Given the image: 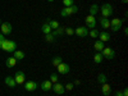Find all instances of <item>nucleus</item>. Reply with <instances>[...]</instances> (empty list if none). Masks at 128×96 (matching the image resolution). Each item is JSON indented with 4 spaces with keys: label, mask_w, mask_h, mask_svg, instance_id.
Segmentation results:
<instances>
[{
    "label": "nucleus",
    "mask_w": 128,
    "mask_h": 96,
    "mask_svg": "<svg viewBox=\"0 0 128 96\" xmlns=\"http://www.w3.org/2000/svg\"><path fill=\"white\" fill-rule=\"evenodd\" d=\"M0 49L4 50V51H8V52H14L17 50V42L16 41H12V40H4V42L2 44Z\"/></svg>",
    "instance_id": "1"
},
{
    "label": "nucleus",
    "mask_w": 128,
    "mask_h": 96,
    "mask_svg": "<svg viewBox=\"0 0 128 96\" xmlns=\"http://www.w3.org/2000/svg\"><path fill=\"white\" fill-rule=\"evenodd\" d=\"M99 12H101L102 18H109V17H112V14H113V6H112V4H109V3H105V4H102L101 6H99Z\"/></svg>",
    "instance_id": "2"
},
{
    "label": "nucleus",
    "mask_w": 128,
    "mask_h": 96,
    "mask_svg": "<svg viewBox=\"0 0 128 96\" xmlns=\"http://www.w3.org/2000/svg\"><path fill=\"white\" fill-rule=\"evenodd\" d=\"M78 12V6L77 5H72V6H68V8H63L60 10V16L62 17H69L72 14H76Z\"/></svg>",
    "instance_id": "3"
},
{
    "label": "nucleus",
    "mask_w": 128,
    "mask_h": 96,
    "mask_svg": "<svg viewBox=\"0 0 128 96\" xmlns=\"http://www.w3.org/2000/svg\"><path fill=\"white\" fill-rule=\"evenodd\" d=\"M101 55H102L104 59L112 60V59H114V56H115V51H114V49H112V48H104V49L101 50Z\"/></svg>",
    "instance_id": "4"
},
{
    "label": "nucleus",
    "mask_w": 128,
    "mask_h": 96,
    "mask_svg": "<svg viewBox=\"0 0 128 96\" xmlns=\"http://www.w3.org/2000/svg\"><path fill=\"white\" fill-rule=\"evenodd\" d=\"M74 35H77L78 37H87L88 36V28L86 26H80L74 30Z\"/></svg>",
    "instance_id": "5"
},
{
    "label": "nucleus",
    "mask_w": 128,
    "mask_h": 96,
    "mask_svg": "<svg viewBox=\"0 0 128 96\" xmlns=\"http://www.w3.org/2000/svg\"><path fill=\"white\" fill-rule=\"evenodd\" d=\"M14 81L17 84H23L26 82V74L23 70H17L16 76H14Z\"/></svg>",
    "instance_id": "6"
},
{
    "label": "nucleus",
    "mask_w": 128,
    "mask_h": 96,
    "mask_svg": "<svg viewBox=\"0 0 128 96\" xmlns=\"http://www.w3.org/2000/svg\"><path fill=\"white\" fill-rule=\"evenodd\" d=\"M0 30H2L3 35H9V34H12L13 27H12V24H10L9 22H2V24H0Z\"/></svg>",
    "instance_id": "7"
},
{
    "label": "nucleus",
    "mask_w": 128,
    "mask_h": 96,
    "mask_svg": "<svg viewBox=\"0 0 128 96\" xmlns=\"http://www.w3.org/2000/svg\"><path fill=\"white\" fill-rule=\"evenodd\" d=\"M56 69H58L59 74H68L69 70H70V67H69V64H67V63H60L59 66L56 67Z\"/></svg>",
    "instance_id": "8"
},
{
    "label": "nucleus",
    "mask_w": 128,
    "mask_h": 96,
    "mask_svg": "<svg viewBox=\"0 0 128 96\" xmlns=\"http://www.w3.org/2000/svg\"><path fill=\"white\" fill-rule=\"evenodd\" d=\"M37 87H38V84H37V82H35V81H28V82H24V90H26V91L32 92V91L37 90Z\"/></svg>",
    "instance_id": "9"
},
{
    "label": "nucleus",
    "mask_w": 128,
    "mask_h": 96,
    "mask_svg": "<svg viewBox=\"0 0 128 96\" xmlns=\"http://www.w3.org/2000/svg\"><path fill=\"white\" fill-rule=\"evenodd\" d=\"M52 91H54L56 95H63L64 92H66V88H64V86L62 83H59V82H56V83H54L52 84V88H51Z\"/></svg>",
    "instance_id": "10"
},
{
    "label": "nucleus",
    "mask_w": 128,
    "mask_h": 96,
    "mask_svg": "<svg viewBox=\"0 0 128 96\" xmlns=\"http://www.w3.org/2000/svg\"><path fill=\"white\" fill-rule=\"evenodd\" d=\"M84 20H86V27L87 28H95L96 27V19H95V17L94 16H87L86 18H84Z\"/></svg>",
    "instance_id": "11"
},
{
    "label": "nucleus",
    "mask_w": 128,
    "mask_h": 96,
    "mask_svg": "<svg viewBox=\"0 0 128 96\" xmlns=\"http://www.w3.org/2000/svg\"><path fill=\"white\" fill-rule=\"evenodd\" d=\"M40 86H41V90H42V91L46 92V91H50V90L52 88V83L50 82V80H45V81L41 82Z\"/></svg>",
    "instance_id": "12"
},
{
    "label": "nucleus",
    "mask_w": 128,
    "mask_h": 96,
    "mask_svg": "<svg viewBox=\"0 0 128 96\" xmlns=\"http://www.w3.org/2000/svg\"><path fill=\"white\" fill-rule=\"evenodd\" d=\"M4 82H5V84H6L8 87H12V88H14V87L17 86V83H16V81H14V77H10V76H8V77H5Z\"/></svg>",
    "instance_id": "13"
},
{
    "label": "nucleus",
    "mask_w": 128,
    "mask_h": 96,
    "mask_svg": "<svg viewBox=\"0 0 128 96\" xmlns=\"http://www.w3.org/2000/svg\"><path fill=\"white\" fill-rule=\"evenodd\" d=\"M101 92H102L104 96H109L110 92H112L110 84H108V83H102V86H101Z\"/></svg>",
    "instance_id": "14"
},
{
    "label": "nucleus",
    "mask_w": 128,
    "mask_h": 96,
    "mask_svg": "<svg viewBox=\"0 0 128 96\" xmlns=\"http://www.w3.org/2000/svg\"><path fill=\"white\" fill-rule=\"evenodd\" d=\"M16 64H17V59H16L14 56H9V58L5 60V66H6L8 68H13V67H16Z\"/></svg>",
    "instance_id": "15"
},
{
    "label": "nucleus",
    "mask_w": 128,
    "mask_h": 96,
    "mask_svg": "<svg viewBox=\"0 0 128 96\" xmlns=\"http://www.w3.org/2000/svg\"><path fill=\"white\" fill-rule=\"evenodd\" d=\"M105 48V45H104V42L102 41H100V40H96L95 41V44H94V49L98 51V52H101V50Z\"/></svg>",
    "instance_id": "16"
},
{
    "label": "nucleus",
    "mask_w": 128,
    "mask_h": 96,
    "mask_svg": "<svg viewBox=\"0 0 128 96\" xmlns=\"http://www.w3.org/2000/svg\"><path fill=\"white\" fill-rule=\"evenodd\" d=\"M100 26L102 28H105V30L110 28V20H109V18H100Z\"/></svg>",
    "instance_id": "17"
},
{
    "label": "nucleus",
    "mask_w": 128,
    "mask_h": 96,
    "mask_svg": "<svg viewBox=\"0 0 128 96\" xmlns=\"http://www.w3.org/2000/svg\"><path fill=\"white\" fill-rule=\"evenodd\" d=\"M51 34L54 35L55 37H59V36L64 35V27H58L56 30H52V31H51Z\"/></svg>",
    "instance_id": "18"
},
{
    "label": "nucleus",
    "mask_w": 128,
    "mask_h": 96,
    "mask_svg": "<svg viewBox=\"0 0 128 96\" xmlns=\"http://www.w3.org/2000/svg\"><path fill=\"white\" fill-rule=\"evenodd\" d=\"M51 31H52V30H51V27L49 26L48 22H45L44 24L41 26V32H42V34H45V35H46V34H50Z\"/></svg>",
    "instance_id": "19"
},
{
    "label": "nucleus",
    "mask_w": 128,
    "mask_h": 96,
    "mask_svg": "<svg viewBox=\"0 0 128 96\" xmlns=\"http://www.w3.org/2000/svg\"><path fill=\"white\" fill-rule=\"evenodd\" d=\"M99 37H100V41H102V42H105V41H109L110 40V35L108 34V32H100L99 34Z\"/></svg>",
    "instance_id": "20"
},
{
    "label": "nucleus",
    "mask_w": 128,
    "mask_h": 96,
    "mask_svg": "<svg viewBox=\"0 0 128 96\" xmlns=\"http://www.w3.org/2000/svg\"><path fill=\"white\" fill-rule=\"evenodd\" d=\"M60 63H63V58L62 56H54L51 59V64H52V67H55V68L59 66Z\"/></svg>",
    "instance_id": "21"
},
{
    "label": "nucleus",
    "mask_w": 128,
    "mask_h": 96,
    "mask_svg": "<svg viewBox=\"0 0 128 96\" xmlns=\"http://www.w3.org/2000/svg\"><path fill=\"white\" fill-rule=\"evenodd\" d=\"M99 13V5L98 4H92L91 6H90V16H96Z\"/></svg>",
    "instance_id": "22"
},
{
    "label": "nucleus",
    "mask_w": 128,
    "mask_h": 96,
    "mask_svg": "<svg viewBox=\"0 0 128 96\" xmlns=\"http://www.w3.org/2000/svg\"><path fill=\"white\" fill-rule=\"evenodd\" d=\"M45 41L49 42V44H52V42H55V41H56V37L50 32V34H46V35H45Z\"/></svg>",
    "instance_id": "23"
},
{
    "label": "nucleus",
    "mask_w": 128,
    "mask_h": 96,
    "mask_svg": "<svg viewBox=\"0 0 128 96\" xmlns=\"http://www.w3.org/2000/svg\"><path fill=\"white\" fill-rule=\"evenodd\" d=\"M122 24H123V19L113 18V19L110 20V27H113V26H120V27H122Z\"/></svg>",
    "instance_id": "24"
},
{
    "label": "nucleus",
    "mask_w": 128,
    "mask_h": 96,
    "mask_svg": "<svg viewBox=\"0 0 128 96\" xmlns=\"http://www.w3.org/2000/svg\"><path fill=\"white\" fill-rule=\"evenodd\" d=\"M13 56H14L17 60H22V59H24V56H26V55H24V52H23V51H20V50H16Z\"/></svg>",
    "instance_id": "25"
},
{
    "label": "nucleus",
    "mask_w": 128,
    "mask_h": 96,
    "mask_svg": "<svg viewBox=\"0 0 128 96\" xmlns=\"http://www.w3.org/2000/svg\"><path fill=\"white\" fill-rule=\"evenodd\" d=\"M102 60H104V58H102V55H101V52L96 51V54L94 55V62H95L96 64H100V63H102Z\"/></svg>",
    "instance_id": "26"
},
{
    "label": "nucleus",
    "mask_w": 128,
    "mask_h": 96,
    "mask_svg": "<svg viewBox=\"0 0 128 96\" xmlns=\"http://www.w3.org/2000/svg\"><path fill=\"white\" fill-rule=\"evenodd\" d=\"M46 22L49 23V26L51 27V30H56L58 27H60L59 26V22H56V20H54V19H48Z\"/></svg>",
    "instance_id": "27"
},
{
    "label": "nucleus",
    "mask_w": 128,
    "mask_h": 96,
    "mask_svg": "<svg viewBox=\"0 0 128 96\" xmlns=\"http://www.w3.org/2000/svg\"><path fill=\"white\" fill-rule=\"evenodd\" d=\"M99 34H100V32L96 30V28H92L91 31H88V35H90V37H92V38H98V37H99Z\"/></svg>",
    "instance_id": "28"
},
{
    "label": "nucleus",
    "mask_w": 128,
    "mask_h": 96,
    "mask_svg": "<svg viewBox=\"0 0 128 96\" xmlns=\"http://www.w3.org/2000/svg\"><path fill=\"white\" fill-rule=\"evenodd\" d=\"M98 82L100 83V84H102V83H106V76L104 73H100L99 76H98Z\"/></svg>",
    "instance_id": "29"
},
{
    "label": "nucleus",
    "mask_w": 128,
    "mask_h": 96,
    "mask_svg": "<svg viewBox=\"0 0 128 96\" xmlns=\"http://www.w3.org/2000/svg\"><path fill=\"white\" fill-rule=\"evenodd\" d=\"M64 34H67L68 36H72V35H74V30L70 27H66L64 28Z\"/></svg>",
    "instance_id": "30"
},
{
    "label": "nucleus",
    "mask_w": 128,
    "mask_h": 96,
    "mask_svg": "<svg viewBox=\"0 0 128 96\" xmlns=\"http://www.w3.org/2000/svg\"><path fill=\"white\" fill-rule=\"evenodd\" d=\"M73 4H74V2H73V0H63V5H64V8L72 6Z\"/></svg>",
    "instance_id": "31"
},
{
    "label": "nucleus",
    "mask_w": 128,
    "mask_h": 96,
    "mask_svg": "<svg viewBox=\"0 0 128 96\" xmlns=\"http://www.w3.org/2000/svg\"><path fill=\"white\" fill-rule=\"evenodd\" d=\"M58 80H59V78H58V74H56V73H52L51 76H50V82H51V83H56Z\"/></svg>",
    "instance_id": "32"
},
{
    "label": "nucleus",
    "mask_w": 128,
    "mask_h": 96,
    "mask_svg": "<svg viewBox=\"0 0 128 96\" xmlns=\"http://www.w3.org/2000/svg\"><path fill=\"white\" fill-rule=\"evenodd\" d=\"M73 87H74V84H73V83H68L67 86H64L66 91H72V90H73Z\"/></svg>",
    "instance_id": "33"
},
{
    "label": "nucleus",
    "mask_w": 128,
    "mask_h": 96,
    "mask_svg": "<svg viewBox=\"0 0 128 96\" xmlns=\"http://www.w3.org/2000/svg\"><path fill=\"white\" fill-rule=\"evenodd\" d=\"M110 28H112L113 32H116V31H119L122 27H120V26H113V27H110Z\"/></svg>",
    "instance_id": "34"
},
{
    "label": "nucleus",
    "mask_w": 128,
    "mask_h": 96,
    "mask_svg": "<svg viewBox=\"0 0 128 96\" xmlns=\"http://www.w3.org/2000/svg\"><path fill=\"white\" fill-rule=\"evenodd\" d=\"M4 40H5L4 35L2 34V32H0V46H2V44H3V42H4Z\"/></svg>",
    "instance_id": "35"
},
{
    "label": "nucleus",
    "mask_w": 128,
    "mask_h": 96,
    "mask_svg": "<svg viewBox=\"0 0 128 96\" xmlns=\"http://www.w3.org/2000/svg\"><path fill=\"white\" fill-rule=\"evenodd\" d=\"M114 96H123V92H122L120 90H118V91H115V94H114Z\"/></svg>",
    "instance_id": "36"
},
{
    "label": "nucleus",
    "mask_w": 128,
    "mask_h": 96,
    "mask_svg": "<svg viewBox=\"0 0 128 96\" xmlns=\"http://www.w3.org/2000/svg\"><path fill=\"white\" fill-rule=\"evenodd\" d=\"M122 92H123V96H128V88H127V87H126Z\"/></svg>",
    "instance_id": "37"
},
{
    "label": "nucleus",
    "mask_w": 128,
    "mask_h": 96,
    "mask_svg": "<svg viewBox=\"0 0 128 96\" xmlns=\"http://www.w3.org/2000/svg\"><path fill=\"white\" fill-rule=\"evenodd\" d=\"M73 84H76V86H80V84H81V81H80V80H76Z\"/></svg>",
    "instance_id": "38"
},
{
    "label": "nucleus",
    "mask_w": 128,
    "mask_h": 96,
    "mask_svg": "<svg viewBox=\"0 0 128 96\" xmlns=\"http://www.w3.org/2000/svg\"><path fill=\"white\" fill-rule=\"evenodd\" d=\"M128 35V28H124V36Z\"/></svg>",
    "instance_id": "39"
},
{
    "label": "nucleus",
    "mask_w": 128,
    "mask_h": 96,
    "mask_svg": "<svg viewBox=\"0 0 128 96\" xmlns=\"http://www.w3.org/2000/svg\"><path fill=\"white\" fill-rule=\"evenodd\" d=\"M120 2H122L123 4H127V3H128V0H120Z\"/></svg>",
    "instance_id": "40"
},
{
    "label": "nucleus",
    "mask_w": 128,
    "mask_h": 96,
    "mask_svg": "<svg viewBox=\"0 0 128 96\" xmlns=\"http://www.w3.org/2000/svg\"><path fill=\"white\" fill-rule=\"evenodd\" d=\"M48 2H50V3H52V2H54V0H48Z\"/></svg>",
    "instance_id": "41"
},
{
    "label": "nucleus",
    "mask_w": 128,
    "mask_h": 96,
    "mask_svg": "<svg viewBox=\"0 0 128 96\" xmlns=\"http://www.w3.org/2000/svg\"><path fill=\"white\" fill-rule=\"evenodd\" d=\"M0 24H2V20H0Z\"/></svg>",
    "instance_id": "42"
}]
</instances>
